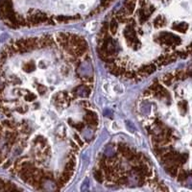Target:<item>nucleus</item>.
<instances>
[{
    "label": "nucleus",
    "mask_w": 192,
    "mask_h": 192,
    "mask_svg": "<svg viewBox=\"0 0 192 192\" xmlns=\"http://www.w3.org/2000/svg\"><path fill=\"white\" fill-rule=\"evenodd\" d=\"M88 113H87V115L85 116V121L88 124V125H90L91 127H96L98 125V119H97V115H96L94 111H92V110H89V109H88L87 110Z\"/></svg>",
    "instance_id": "nucleus-2"
},
{
    "label": "nucleus",
    "mask_w": 192,
    "mask_h": 192,
    "mask_svg": "<svg viewBox=\"0 0 192 192\" xmlns=\"http://www.w3.org/2000/svg\"><path fill=\"white\" fill-rule=\"evenodd\" d=\"M173 29L176 30V31L182 32V33H184V32L188 29V24L185 23V22H182V23H179V24H175L173 26Z\"/></svg>",
    "instance_id": "nucleus-6"
},
{
    "label": "nucleus",
    "mask_w": 192,
    "mask_h": 192,
    "mask_svg": "<svg viewBox=\"0 0 192 192\" xmlns=\"http://www.w3.org/2000/svg\"><path fill=\"white\" fill-rule=\"evenodd\" d=\"M158 41L165 44V45H170V46H175V45H179L182 42V40L175 36L172 33H167V32H163L158 35Z\"/></svg>",
    "instance_id": "nucleus-1"
},
{
    "label": "nucleus",
    "mask_w": 192,
    "mask_h": 192,
    "mask_svg": "<svg viewBox=\"0 0 192 192\" xmlns=\"http://www.w3.org/2000/svg\"><path fill=\"white\" fill-rule=\"evenodd\" d=\"M186 52H187L188 54H192V42L187 46V48H186Z\"/></svg>",
    "instance_id": "nucleus-18"
},
{
    "label": "nucleus",
    "mask_w": 192,
    "mask_h": 192,
    "mask_svg": "<svg viewBox=\"0 0 192 192\" xmlns=\"http://www.w3.org/2000/svg\"><path fill=\"white\" fill-rule=\"evenodd\" d=\"M25 68L28 70V71H31L32 69H34L35 68V63L34 62H28V63H26L25 65Z\"/></svg>",
    "instance_id": "nucleus-13"
},
{
    "label": "nucleus",
    "mask_w": 192,
    "mask_h": 192,
    "mask_svg": "<svg viewBox=\"0 0 192 192\" xmlns=\"http://www.w3.org/2000/svg\"><path fill=\"white\" fill-rule=\"evenodd\" d=\"M180 108L182 109V114H185L187 110V103L185 101H183L180 103Z\"/></svg>",
    "instance_id": "nucleus-12"
},
{
    "label": "nucleus",
    "mask_w": 192,
    "mask_h": 192,
    "mask_svg": "<svg viewBox=\"0 0 192 192\" xmlns=\"http://www.w3.org/2000/svg\"><path fill=\"white\" fill-rule=\"evenodd\" d=\"M113 1V0H101V7L102 8H106L107 6H109V4Z\"/></svg>",
    "instance_id": "nucleus-14"
},
{
    "label": "nucleus",
    "mask_w": 192,
    "mask_h": 192,
    "mask_svg": "<svg viewBox=\"0 0 192 192\" xmlns=\"http://www.w3.org/2000/svg\"><path fill=\"white\" fill-rule=\"evenodd\" d=\"M36 98V96L34 95V94H32V93H30L28 96H27V99L29 100V101H32V100H34Z\"/></svg>",
    "instance_id": "nucleus-19"
},
{
    "label": "nucleus",
    "mask_w": 192,
    "mask_h": 192,
    "mask_svg": "<svg viewBox=\"0 0 192 192\" xmlns=\"http://www.w3.org/2000/svg\"><path fill=\"white\" fill-rule=\"evenodd\" d=\"M74 137H75V140L79 143V145H80V146H83V145H84V143H83L82 139L80 138V136H79L78 134H75V135H74Z\"/></svg>",
    "instance_id": "nucleus-15"
},
{
    "label": "nucleus",
    "mask_w": 192,
    "mask_h": 192,
    "mask_svg": "<svg viewBox=\"0 0 192 192\" xmlns=\"http://www.w3.org/2000/svg\"><path fill=\"white\" fill-rule=\"evenodd\" d=\"M164 168H165V171L171 176V177H173V178H176L177 177V174H178V172H179V166L176 164V163H166V164H164Z\"/></svg>",
    "instance_id": "nucleus-3"
},
{
    "label": "nucleus",
    "mask_w": 192,
    "mask_h": 192,
    "mask_svg": "<svg viewBox=\"0 0 192 192\" xmlns=\"http://www.w3.org/2000/svg\"><path fill=\"white\" fill-rule=\"evenodd\" d=\"M166 23V20L163 17H162V15H158V17L154 20V26L156 28H162L165 25Z\"/></svg>",
    "instance_id": "nucleus-4"
},
{
    "label": "nucleus",
    "mask_w": 192,
    "mask_h": 192,
    "mask_svg": "<svg viewBox=\"0 0 192 192\" xmlns=\"http://www.w3.org/2000/svg\"><path fill=\"white\" fill-rule=\"evenodd\" d=\"M37 89H38V91H39L40 93H42V92L45 90V88H44L43 86L40 85V86H38V87H37Z\"/></svg>",
    "instance_id": "nucleus-17"
},
{
    "label": "nucleus",
    "mask_w": 192,
    "mask_h": 192,
    "mask_svg": "<svg viewBox=\"0 0 192 192\" xmlns=\"http://www.w3.org/2000/svg\"><path fill=\"white\" fill-rule=\"evenodd\" d=\"M73 126L76 128L77 130H82L83 128H84V124L82 123H77V124H73Z\"/></svg>",
    "instance_id": "nucleus-16"
},
{
    "label": "nucleus",
    "mask_w": 192,
    "mask_h": 192,
    "mask_svg": "<svg viewBox=\"0 0 192 192\" xmlns=\"http://www.w3.org/2000/svg\"><path fill=\"white\" fill-rule=\"evenodd\" d=\"M80 17H67V15H60L57 18L58 22H69L72 20H77L79 19Z\"/></svg>",
    "instance_id": "nucleus-5"
},
{
    "label": "nucleus",
    "mask_w": 192,
    "mask_h": 192,
    "mask_svg": "<svg viewBox=\"0 0 192 192\" xmlns=\"http://www.w3.org/2000/svg\"><path fill=\"white\" fill-rule=\"evenodd\" d=\"M173 80H174V74H171V73H168V74H166V75H164L163 77V82L166 86H171Z\"/></svg>",
    "instance_id": "nucleus-9"
},
{
    "label": "nucleus",
    "mask_w": 192,
    "mask_h": 192,
    "mask_svg": "<svg viewBox=\"0 0 192 192\" xmlns=\"http://www.w3.org/2000/svg\"><path fill=\"white\" fill-rule=\"evenodd\" d=\"M187 177H188V174H187V172L185 171V170H180L179 172H178V174H177V178L178 179V181L179 182H181V183H183V182H184L186 179H187Z\"/></svg>",
    "instance_id": "nucleus-8"
},
{
    "label": "nucleus",
    "mask_w": 192,
    "mask_h": 192,
    "mask_svg": "<svg viewBox=\"0 0 192 192\" xmlns=\"http://www.w3.org/2000/svg\"><path fill=\"white\" fill-rule=\"evenodd\" d=\"M94 177L96 179L98 183H103L104 182V174H103V171L101 169H95L94 170Z\"/></svg>",
    "instance_id": "nucleus-7"
},
{
    "label": "nucleus",
    "mask_w": 192,
    "mask_h": 192,
    "mask_svg": "<svg viewBox=\"0 0 192 192\" xmlns=\"http://www.w3.org/2000/svg\"><path fill=\"white\" fill-rule=\"evenodd\" d=\"M117 29H118V23L116 22L115 19H113L110 21V24H109V31L111 32V34L115 35L116 33Z\"/></svg>",
    "instance_id": "nucleus-10"
},
{
    "label": "nucleus",
    "mask_w": 192,
    "mask_h": 192,
    "mask_svg": "<svg viewBox=\"0 0 192 192\" xmlns=\"http://www.w3.org/2000/svg\"><path fill=\"white\" fill-rule=\"evenodd\" d=\"M118 151L120 152V154L122 155V154H124L127 150H129L130 149V147L128 146V145H126V144H123V143H120L119 145H118Z\"/></svg>",
    "instance_id": "nucleus-11"
}]
</instances>
